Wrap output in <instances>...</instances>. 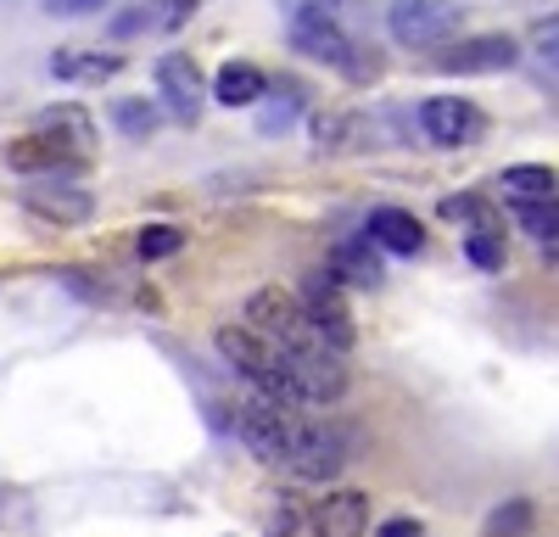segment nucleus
<instances>
[{"mask_svg":"<svg viewBox=\"0 0 559 537\" xmlns=\"http://www.w3.org/2000/svg\"><path fill=\"white\" fill-rule=\"evenodd\" d=\"M236 431L247 442V454L280 476H292V481H336L342 476V460H347V448L336 431H324V426H308L302 409H286V403H274V397H247L241 409H236Z\"/></svg>","mask_w":559,"mask_h":537,"instance_id":"obj_1","label":"nucleus"},{"mask_svg":"<svg viewBox=\"0 0 559 537\" xmlns=\"http://www.w3.org/2000/svg\"><path fill=\"white\" fill-rule=\"evenodd\" d=\"M297 302L308 313V331L324 353H336L347 358L358 331H353V313H347V297H342V281H336V268H313V275H302L297 286Z\"/></svg>","mask_w":559,"mask_h":537,"instance_id":"obj_2","label":"nucleus"},{"mask_svg":"<svg viewBox=\"0 0 559 537\" xmlns=\"http://www.w3.org/2000/svg\"><path fill=\"white\" fill-rule=\"evenodd\" d=\"M286 39H292L297 57L336 68V73H347L353 84H364L369 73H376V57H358L353 34H347L336 17H292V34H286Z\"/></svg>","mask_w":559,"mask_h":537,"instance_id":"obj_3","label":"nucleus"},{"mask_svg":"<svg viewBox=\"0 0 559 537\" xmlns=\"http://www.w3.org/2000/svg\"><path fill=\"white\" fill-rule=\"evenodd\" d=\"M459 23H464V12L453 0H392V12H386L392 39L408 45V51H442L459 34Z\"/></svg>","mask_w":559,"mask_h":537,"instance_id":"obj_4","label":"nucleus"},{"mask_svg":"<svg viewBox=\"0 0 559 537\" xmlns=\"http://www.w3.org/2000/svg\"><path fill=\"white\" fill-rule=\"evenodd\" d=\"M247 331H258L274 347H319L313 331H308L302 302L292 291H280V286H263V291L247 297Z\"/></svg>","mask_w":559,"mask_h":537,"instance_id":"obj_5","label":"nucleus"},{"mask_svg":"<svg viewBox=\"0 0 559 537\" xmlns=\"http://www.w3.org/2000/svg\"><path fill=\"white\" fill-rule=\"evenodd\" d=\"M414 123H419V134H426L431 146H442V152L476 146L481 134H487V112H481L476 102H464V96H431V102H419Z\"/></svg>","mask_w":559,"mask_h":537,"instance_id":"obj_6","label":"nucleus"},{"mask_svg":"<svg viewBox=\"0 0 559 537\" xmlns=\"http://www.w3.org/2000/svg\"><path fill=\"white\" fill-rule=\"evenodd\" d=\"M286 370L297 381L302 409H324V403H342L347 397V365L324 347H286Z\"/></svg>","mask_w":559,"mask_h":537,"instance_id":"obj_7","label":"nucleus"},{"mask_svg":"<svg viewBox=\"0 0 559 537\" xmlns=\"http://www.w3.org/2000/svg\"><path fill=\"white\" fill-rule=\"evenodd\" d=\"M23 207L45 224H90L96 218V196H90L79 179H28Z\"/></svg>","mask_w":559,"mask_h":537,"instance_id":"obj_8","label":"nucleus"},{"mask_svg":"<svg viewBox=\"0 0 559 537\" xmlns=\"http://www.w3.org/2000/svg\"><path fill=\"white\" fill-rule=\"evenodd\" d=\"M152 73H157V96H163L168 118H174V123H197V118H202V102H207L197 62L185 57V51H168V57H157Z\"/></svg>","mask_w":559,"mask_h":537,"instance_id":"obj_9","label":"nucleus"},{"mask_svg":"<svg viewBox=\"0 0 559 537\" xmlns=\"http://www.w3.org/2000/svg\"><path fill=\"white\" fill-rule=\"evenodd\" d=\"M521 62V45L509 34H471V39H453L437 51L442 73H503Z\"/></svg>","mask_w":559,"mask_h":537,"instance_id":"obj_10","label":"nucleus"},{"mask_svg":"<svg viewBox=\"0 0 559 537\" xmlns=\"http://www.w3.org/2000/svg\"><path fill=\"white\" fill-rule=\"evenodd\" d=\"M0 163L12 174H28V179H79L84 174V157L51 146L45 134H17V141L0 146Z\"/></svg>","mask_w":559,"mask_h":537,"instance_id":"obj_11","label":"nucleus"},{"mask_svg":"<svg viewBox=\"0 0 559 537\" xmlns=\"http://www.w3.org/2000/svg\"><path fill=\"white\" fill-rule=\"evenodd\" d=\"M202 0H134V7L112 12L107 34L112 39H140V34H179L185 23L197 17Z\"/></svg>","mask_w":559,"mask_h":537,"instance_id":"obj_12","label":"nucleus"},{"mask_svg":"<svg viewBox=\"0 0 559 537\" xmlns=\"http://www.w3.org/2000/svg\"><path fill=\"white\" fill-rule=\"evenodd\" d=\"M308 526H313V537H364L369 532V499L358 487H336L308 510Z\"/></svg>","mask_w":559,"mask_h":537,"instance_id":"obj_13","label":"nucleus"},{"mask_svg":"<svg viewBox=\"0 0 559 537\" xmlns=\"http://www.w3.org/2000/svg\"><path fill=\"white\" fill-rule=\"evenodd\" d=\"M34 134H45L51 146H62V152H73V157L96 152V118H90L84 107H73V102L45 107V112L34 118Z\"/></svg>","mask_w":559,"mask_h":537,"instance_id":"obj_14","label":"nucleus"},{"mask_svg":"<svg viewBox=\"0 0 559 537\" xmlns=\"http://www.w3.org/2000/svg\"><path fill=\"white\" fill-rule=\"evenodd\" d=\"M364 236L376 241L386 258H419L426 252V230H419V218L403 213V207H369Z\"/></svg>","mask_w":559,"mask_h":537,"instance_id":"obj_15","label":"nucleus"},{"mask_svg":"<svg viewBox=\"0 0 559 537\" xmlns=\"http://www.w3.org/2000/svg\"><path fill=\"white\" fill-rule=\"evenodd\" d=\"M364 146H376V118H364V112H319L313 118V152H364Z\"/></svg>","mask_w":559,"mask_h":537,"instance_id":"obj_16","label":"nucleus"},{"mask_svg":"<svg viewBox=\"0 0 559 537\" xmlns=\"http://www.w3.org/2000/svg\"><path fill=\"white\" fill-rule=\"evenodd\" d=\"M269 96V73L252 62H224L213 73V102L218 107H258Z\"/></svg>","mask_w":559,"mask_h":537,"instance_id":"obj_17","label":"nucleus"},{"mask_svg":"<svg viewBox=\"0 0 559 537\" xmlns=\"http://www.w3.org/2000/svg\"><path fill=\"white\" fill-rule=\"evenodd\" d=\"M118 73H123L118 51H57L51 57V79H68V84H102Z\"/></svg>","mask_w":559,"mask_h":537,"instance_id":"obj_18","label":"nucleus"},{"mask_svg":"<svg viewBox=\"0 0 559 537\" xmlns=\"http://www.w3.org/2000/svg\"><path fill=\"white\" fill-rule=\"evenodd\" d=\"M498 186L509 202H548V196H559V174L548 163H515L498 174Z\"/></svg>","mask_w":559,"mask_h":537,"instance_id":"obj_19","label":"nucleus"},{"mask_svg":"<svg viewBox=\"0 0 559 537\" xmlns=\"http://www.w3.org/2000/svg\"><path fill=\"white\" fill-rule=\"evenodd\" d=\"M369 247H376V241H342L331 252V268H336L342 286H358V291L381 286V263H376V252H369Z\"/></svg>","mask_w":559,"mask_h":537,"instance_id":"obj_20","label":"nucleus"},{"mask_svg":"<svg viewBox=\"0 0 559 537\" xmlns=\"http://www.w3.org/2000/svg\"><path fill=\"white\" fill-rule=\"evenodd\" d=\"M112 123H118L123 141H152L163 129V107L146 102V96H123V102H112Z\"/></svg>","mask_w":559,"mask_h":537,"instance_id":"obj_21","label":"nucleus"},{"mask_svg":"<svg viewBox=\"0 0 559 537\" xmlns=\"http://www.w3.org/2000/svg\"><path fill=\"white\" fill-rule=\"evenodd\" d=\"M481 532H487V537H532V532H537V504H532V499H503V504L487 515Z\"/></svg>","mask_w":559,"mask_h":537,"instance_id":"obj_22","label":"nucleus"},{"mask_svg":"<svg viewBox=\"0 0 559 537\" xmlns=\"http://www.w3.org/2000/svg\"><path fill=\"white\" fill-rule=\"evenodd\" d=\"M302 102H308V96H302L297 84H280V90H269V107L258 112V129H263V134H286V129L302 118Z\"/></svg>","mask_w":559,"mask_h":537,"instance_id":"obj_23","label":"nucleus"},{"mask_svg":"<svg viewBox=\"0 0 559 537\" xmlns=\"http://www.w3.org/2000/svg\"><path fill=\"white\" fill-rule=\"evenodd\" d=\"M437 213L448 218V224H464V230H498V218H492V207L476 196V191H459V196H442L437 202Z\"/></svg>","mask_w":559,"mask_h":537,"instance_id":"obj_24","label":"nucleus"},{"mask_svg":"<svg viewBox=\"0 0 559 537\" xmlns=\"http://www.w3.org/2000/svg\"><path fill=\"white\" fill-rule=\"evenodd\" d=\"M179 252H185V230H174V224H146V230L134 236L140 263H163V258H179Z\"/></svg>","mask_w":559,"mask_h":537,"instance_id":"obj_25","label":"nucleus"},{"mask_svg":"<svg viewBox=\"0 0 559 537\" xmlns=\"http://www.w3.org/2000/svg\"><path fill=\"white\" fill-rule=\"evenodd\" d=\"M515 218L543 247H559V202H515Z\"/></svg>","mask_w":559,"mask_h":537,"instance_id":"obj_26","label":"nucleus"},{"mask_svg":"<svg viewBox=\"0 0 559 537\" xmlns=\"http://www.w3.org/2000/svg\"><path fill=\"white\" fill-rule=\"evenodd\" d=\"M464 258H471L481 275H498V268L509 263V247H503V230H476L471 241H464Z\"/></svg>","mask_w":559,"mask_h":537,"instance_id":"obj_27","label":"nucleus"},{"mask_svg":"<svg viewBox=\"0 0 559 537\" xmlns=\"http://www.w3.org/2000/svg\"><path fill=\"white\" fill-rule=\"evenodd\" d=\"M297 526H302V510H297L292 499H280V504L269 510V526H263V537H297Z\"/></svg>","mask_w":559,"mask_h":537,"instance_id":"obj_28","label":"nucleus"},{"mask_svg":"<svg viewBox=\"0 0 559 537\" xmlns=\"http://www.w3.org/2000/svg\"><path fill=\"white\" fill-rule=\"evenodd\" d=\"M532 45H537V57H543L548 68H559V17H543V23L532 28Z\"/></svg>","mask_w":559,"mask_h":537,"instance_id":"obj_29","label":"nucleus"},{"mask_svg":"<svg viewBox=\"0 0 559 537\" xmlns=\"http://www.w3.org/2000/svg\"><path fill=\"white\" fill-rule=\"evenodd\" d=\"M292 17H336L342 12V0H280Z\"/></svg>","mask_w":559,"mask_h":537,"instance_id":"obj_30","label":"nucleus"},{"mask_svg":"<svg viewBox=\"0 0 559 537\" xmlns=\"http://www.w3.org/2000/svg\"><path fill=\"white\" fill-rule=\"evenodd\" d=\"M102 7H107V0H45V12H51V17H90Z\"/></svg>","mask_w":559,"mask_h":537,"instance_id":"obj_31","label":"nucleus"},{"mask_svg":"<svg viewBox=\"0 0 559 537\" xmlns=\"http://www.w3.org/2000/svg\"><path fill=\"white\" fill-rule=\"evenodd\" d=\"M376 537H426V521H414V515H392L386 526H376Z\"/></svg>","mask_w":559,"mask_h":537,"instance_id":"obj_32","label":"nucleus"}]
</instances>
